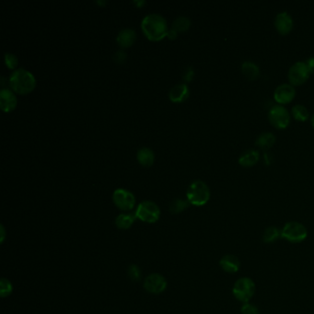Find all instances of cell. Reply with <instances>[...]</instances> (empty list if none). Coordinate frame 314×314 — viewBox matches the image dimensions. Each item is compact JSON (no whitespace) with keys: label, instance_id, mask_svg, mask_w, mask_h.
Instances as JSON below:
<instances>
[{"label":"cell","instance_id":"cell-1","mask_svg":"<svg viewBox=\"0 0 314 314\" xmlns=\"http://www.w3.org/2000/svg\"><path fill=\"white\" fill-rule=\"evenodd\" d=\"M141 29L145 36L153 42H158L167 36L168 24L166 19L158 14H150L143 18Z\"/></svg>","mask_w":314,"mask_h":314},{"label":"cell","instance_id":"cell-2","mask_svg":"<svg viewBox=\"0 0 314 314\" xmlns=\"http://www.w3.org/2000/svg\"><path fill=\"white\" fill-rule=\"evenodd\" d=\"M10 89L18 94H29L36 87V79L28 70L19 68L10 75L8 79Z\"/></svg>","mask_w":314,"mask_h":314},{"label":"cell","instance_id":"cell-3","mask_svg":"<svg viewBox=\"0 0 314 314\" xmlns=\"http://www.w3.org/2000/svg\"><path fill=\"white\" fill-rule=\"evenodd\" d=\"M186 197L189 204L202 206L210 199V190L205 181L196 180L189 185Z\"/></svg>","mask_w":314,"mask_h":314},{"label":"cell","instance_id":"cell-4","mask_svg":"<svg viewBox=\"0 0 314 314\" xmlns=\"http://www.w3.org/2000/svg\"><path fill=\"white\" fill-rule=\"evenodd\" d=\"M136 217L145 223H156L160 218V209L158 205L152 201H143L139 204L135 212Z\"/></svg>","mask_w":314,"mask_h":314},{"label":"cell","instance_id":"cell-5","mask_svg":"<svg viewBox=\"0 0 314 314\" xmlns=\"http://www.w3.org/2000/svg\"><path fill=\"white\" fill-rule=\"evenodd\" d=\"M282 238L292 243H299L306 240L308 237V230L303 224L297 221H290L285 224L281 230Z\"/></svg>","mask_w":314,"mask_h":314},{"label":"cell","instance_id":"cell-6","mask_svg":"<svg viewBox=\"0 0 314 314\" xmlns=\"http://www.w3.org/2000/svg\"><path fill=\"white\" fill-rule=\"evenodd\" d=\"M255 290V284L251 278H242L236 281L232 288V293L238 301L246 303L253 298Z\"/></svg>","mask_w":314,"mask_h":314},{"label":"cell","instance_id":"cell-7","mask_svg":"<svg viewBox=\"0 0 314 314\" xmlns=\"http://www.w3.org/2000/svg\"><path fill=\"white\" fill-rule=\"evenodd\" d=\"M268 119L273 127L278 129H284L289 127L290 123V114L283 105H274L268 113Z\"/></svg>","mask_w":314,"mask_h":314},{"label":"cell","instance_id":"cell-8","mask_svg":"<svg viewBox=\"0 0 314 314\" xmlns=\"http://www.w3.org/2000/svg\"><path fill=\"white\" fill-rule=\"evenodd\" d=\"M113 201L117 208L122 211H130L136 205V197L127 189L119 188L113 193Z\"/></svg>","mask_w":314,"mask_h":314},{"label":"cell","instance_id":"cell-9","mask_svg":"<svg viewBox=\"0 0 314 314\" xmlns=\"http://www.w3.org/2000/svg\"><path fill=\"white\" fill-rule=\"evenodd\" d=\"M311 72L309 70L308 67L305 62H296L292 67H290L288 77L290 80V84L302 85L308 80Z\"/></svg>","mask_w":314,"mask_h":314},{"label":"cell","instance_id":"cell-10","mask_svg":"<svg viewBox=\"0 0 314 314\" xmlns=\"http://www.w3.org/2000/svg\"><path fill=\"white\" fill-rule=\"evenodd\" d=\"M168 286L166 278L162 275L154 273L146 278L144 289L151 294H160L164 292Z\"/></svg>","mask_w":314,"mask_h":314},{"label":"cell","instance_id":"cell-11","mask_svg":"<svg viewBox=\"0 0 314 314\" xmlns=\"http://www.w3.org/2000/svg\"><path fill=\"white\" fill-rule=\"evenodd\" d=\"M295 95H296V91L293 85L287 84V83L279 85L274 92L275 101L280 105L288 104L290 102H292L293 99L295 98Z\"/></svg>","mask_w":314,"mask_h":314},{"label":"cell","instance_id":"cell-12","mask_svg":"<svg viewBox=\"0 0 314 314\" xmlns=\"http://www.w3.org/2000/svg\"><path fill=\"white\" fill-rule=\"evenodd\" d=\"M18 100L11 89L3 88L0 92V108L4 113H10L17 107Z\"/></svg>","mask_w":314,"mask_h":314},{"label":"cell","instance_id":"cell-13","mask_svg":"<svg viewBox=\"0 0 314 314\" xmlns=\"http://www.w3.org/2000/svg\"><path fill=\"white\" fill-rule=\"evenodd\" d=\"M294 26L293 18L287 11L278 13L275 18V27L280 34H288Z\"/></svg>","mask_w":314,"mask_h":314},{"label":"cell","instance_id":"cell-14","mask_svg":"<svg viewBox=\"0 0 314 314\" xmlns=\"http://www.w3.org/2000/svg\"><path fill=\"white\" fill-rule=\"evenodd\" d=\"M219 266L225 272L234 274L239 271L241 267V261L233 254H225L219 260Z\"/></svg>","mask_w":314,"mask_h":314},{"label":"cell","instance_id":"cell-15","mask_svg":"<svg viewBox=\"0 0 314 314\" xmlns=\"http://www.w3.org/2000/svg\"><path fill=\"white\" fill-rule=\"evenodd\" d=\"M190 91L187 85L181 83L172 87V89L169 91V98L172 103H182L187 100Z\"/></svg>","mask_w":314,"mask_h":314},{"label":"cell","instance_id":"cell-16","mask_svg":"<svg viewBox=\"0 0 314 314\" xmlns=\"http://www.w3.org/2000/svg\"><path fill=\"white\" fill-rule=\"evenodd\" d=\"M136 39L137 33L133 29H124L119 31L116 37V42L123 48H128L133 45L134 42H136Z\"/></svg>","mask_w":314,"mask_h":314},{"label":"cell","instance_id":"cell-17","mask_svg":"<svg viewBox=\"0 0 314 314\" xmlns=\"http://www.w3.org/2000/svg\"><path fill=\"white\" fill-rule=\"evenodd\" d=\"M136 219L138 218L135 213H122L115 218V225L119 230H129L133 226Z\"/></svg>","mask_w":314,"mask_h":314},{"label":"cell","instance_id":"cell-18","mask_svg":"<svg viewBox=\"0 0 314 314\" xmlns=\"http://www.w3.org/2000/svg\"><path fill=\"white\" fill-rule=\"evenodd\" d=\"M259 152L255 150H248L239 157V164L243 167H252L259 161Z\"/></svg>","mask_w":314,"mask_h":314},{"label":"cell","instance_id":"cell-19","mask_svg":"<svg viewBox=\"0 0 314 314\" xmlns=\"http://www.w3.org/2000/svg\"><path fill=\"white\" fill-rule=\"evenodd\" d=\"M137 158L140 165L144 167H151L155 161V155L152 150L145 147L138 151Z\"/></svg>","mask_w":314,"mask_h":314},{"label":"cell","instance_id":"cell-20","mask_svg":"<svg viewBox=\"0 0 314 314\" xmlns=\"http://www.w3.org/2000/svg\"><path fill=\"white\" fill-rule=\"evenodd\" d=\"M242 72L249 80H255L259 77L260 68L254 62L244 61L242 64Z\"/></svg>","mask_w":314,"mask_h":314},{"label":"cell","instance_id":"cell-21","mask_svg":"<svg viewBox=\"0 0 314 314\" xmlns=\"http://www.w3.org/2000/svg\"><path fill=\"white\" fill-rule=\"evenodd\" d=\"M276 143V136L271 132L260 134L255 141V145L262 150H269Z\"/></svg>","mask_w":314,"mask_h":314},{"label":"cell","instance_id":"cell-22","mask_svg":"<svg viewBox=\"0 0 314 314\" xmlns=\"http://www.w3.org/2000/svg\"><path fill=\"white\" fill-rule=\"evenodd\" d=\"M282 237L281 230H279L277 227H268L266 228L263 233V242L266 243H273L277 242L279 238Z\"/></svg>","mask_w":314,"mask_h":314},{"label":"cell","instance_id":"cell-23","mask_svg":"<svg viewBox=\"0 0 314 314\" xmlns=\"http://www.w3.org/2000/svg\"><path fill=\"white\" fill-rule=\"evenodd\" d=\"M291 114L292 116L296 119L297 121L305 122L308 120L309 111L304 105L302 104H296L292 107V111H291Z\"/></svg>","mask_w":314,"mask_h":314},{"label":"cell","instance_id":"cell-24","mask_svg":"<svg viewBox=\"0 0 314 314\" xmlns=\"http://www.w3.org/2000/svg\"><path fill=\"white\" fill-rule=\"evenodd\" d=\"M191 27V20L187 17H179L176 18L172 24V30H175L178 33L179 32H184L186 30H189V28Z\"/></svg>","mask_w":314,"mask_h":314},{"label":"cell","instance_id":"cell-25","mask_svg":"<svg viewBox=\"0 0 314 314\" xmlns=\"http://www.w3.org/2000/svg\"><path fill=\"white\" fill-rule=\"evenodd\" d=\"M189 205V202L185 200L177 198L174 199L169 205V211L172 214H180L182 211H184Z\"/></svg>","mask_w":314,"mask_h":314},{"label":"cell","instance_id":"cell-26","mask_svg":"<svg viewBox=\"0 0 314 314\" xmlns=\"http://www.w3.org/2000/svg\"><path fill=\"white\" fill-rule=\"evenodd\" d=\"M13 287L11 282L6 278H1L0 280V296L6 298L12 293Z\"/></svg>","mask_w":314,"mask_h":314},{"label":"cell","instance_id":"cell-27","mask_svg":"<svg viewBox=\"0 0 314 314\" xmlns=\"http://www.w3.org/2000/svg\"><path fill=\"white\" fill-rule=\"evenodd\" d=\"M128 277L133 282H138L141 278V270L139 266L132 265L128 268Z\"/></svg>","mask_w":314,"mask_h":314},{"label":"cell","instance_id":"cell-28","mask_svg":"<svg viewBox=\"0 0 314 314\" xmlns=\"http://www.w3.org/2000/svg\"><path fill=\"white\" fill-rule=\"evenodd\" d=\"M5 64L9 69H15L18 67V57L13 54H10V53H6L5 54Z\"/></svg>","mask_w":314,"mask_h":314},{"label":"cell","instance_id":"cell-29","mask_svg":"<svg viewBox=\"0 0 314 314\" xmlns=\"http://www.w3.org/2000/svg\"><path fill=\"white\" fill-rule=\"evenodd\" d=\"M241 313L242 314H259V310L254 304L246 302L243 303L241 308Z\"/></svg>","mask_w":314,"mask_h":314},{"label":"cell","instance_id":"cell-30","mask_svg":"<svg viewBox=\"0 0 314 314\" xmlns=\"http://www.w3.org/2000/svg\"><path fill=\"white\" fill-rule=\"evenodd\" d=\"M127 55L124 51H117L114 55V60L117 64H123L127 61Z\"/></svg>","mask_w":314,"mask_h":314},{"label":"cell","instance_id":"cell-31","mask_svg":"<svg viewBox=\"0 0 314 314\" xmlns=\"http://www.w3.org/2000/svg\"><path fill=\"white\" fill-rule=\"evenodd\" d=\"M193 77H194V71H193V67H188L183 73L182 79L183 80H185L186 82H190L193 80Z\"/></svg>","mask_w":314,"mask_h":314},{"label":"cell","instance_id":"cell-32","mask_svg":"<svg viewBox=\"0 0 314 314\" xmlns=\"http://www.w3.org/2000/svg\"><path fill=\"white\" fill-rule=\"evenodd\" d=\"M305 63H306V65H307V67H308L309 70H310L311 74L314 73V57H310V58H308V59L306 60Z\"/></svg>","mask_w":314,"mask_h":314},{"label":"cell","instance_id":"cell-33","mask_svg":"<svg viewBox=\"0 0 314 314\" xmlns=\"http://www.w3.org/2000/svg\"><path fill=\"white\" fill-rule=\"evenodd\" d=\"M177 36H178V32L175 31V30L171 29V30H169V31H168L167 37H168L169 39H170V40H174V39L177 38Z\"/></svg>","mask_w":314,"mask_h":314},{"label":"cell","instance_id":"cell-34","mask_svg":"<svg viewBox=\"0 0 314 314\" xmlns=\"http://www.w3.org/2000/svg\"><path fill=\"white\" fill-rule=\"evenodd\" d=\"M5 236H6V230H5L4 226L1 225V240H0L1 243H3L5 241Z\"/></svg>","mask_w":314,"mask_h":314},{"label":"cell","instance_id":"cell-35","mask_svg":"<svg viewBox=\"0 0 314 314\" xmlns=\"http://www.w3.org/2000/svg\"><path fill=\"white\" fill-rule=\"evenodd\" d=\"M146 2L145 1H140V2H135V4H139V6H140V7H141V6H142V5H143V4H145Z\"/></svg>","mask_w":314,"mask_h":314},{"label":"cell","instance_id":"cell-36","mask_svg":"<svg viewBox=\"0 0 314 314\" xmlns=\"http://www.w3.org/2000/svg\"><path fill=\"white\" fill-rule=\"evenodd\" d=\"M312 125H313V127H314V114L313 116H312Z\"/></svg>","mask_w":314,"mask_h":314}]
</instances>
